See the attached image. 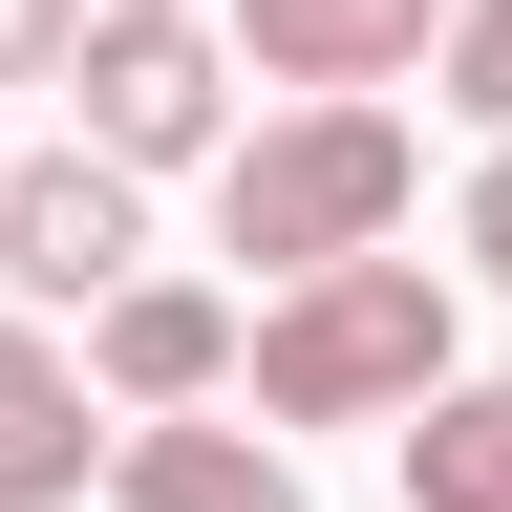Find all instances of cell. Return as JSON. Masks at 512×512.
I'll list each match as a JSON object with an SVG mask.
<instances>
[{
    "label": "cell",
    "instance_id": "1",
    "mask_svg": "<svg viewBox=\"0 0 512 512\" xmlns=\"http://www.w3.org/2000/svg\"><path fill=\"white\" fill-rule=\"evenodd\" d=\"M406 192H427L406 107H384V86H320V107H278V128L214 150V256H256V278H342V256L406 235Z\"/></svg>",
    "mask_w": 512,
    "mask_h": 512
},
{
    "label": "cell",
    "instance_id": "2",
    "mask_svg": "<svg viewBox=\"0 0 512 512\" xmlns=\"http://www.w3.org/2000/svg\"><path fill=\"white\" fill-rule=\"evenodd\" d=\"M256 427H406L427 384H448V256H342V278H278L256 299Z\"/></svg>",
    "mask_w": 512,
    "mask_h": 512
},
{
    "label": "cell",
    "instance_id": "3",
    "mask_svg": "<svg viewBox=\"0 0 512 512\" xmlns=\"http://www.w3.org/2000/svg\"><path fill=\"white\" fill-rule=\"evenodd\" d=\"M128 278H150V171H107L86 128L0 171V299H22V320H86Z\"/></svg>",
    "mask_w": 512,
    "mask_h": 512
},
{
    "label": "cell",
    "instance_id": "4",
    "mask_svg": "<svg viewBox=\"0 0 512 512\" xmlns=\"http://www.w3.org/2000/svg\"><path fill=\"white\" fill-rule=\"evenodd\" d=\"M64 86H86V150L107 171H214L235 150V43L214 22H86Z\"/></svg>",
    "mask_w": 512,
    "mask_h": 512
},
{
    "label": "cell",
    "instance_id": "5",
    "mask_svg": "<svg viewBox=\"0 0 512 512\" xmlns=\"http://www.w3.org/2000/svg\"><path fill=\"white\" fill-rule=\"evenodd\" d=\"M235 342H256V320H235L214 278H128V299H86V384H107L128 427H150V406H214Z\"/></svg>",
    "mask_w": 512,
    "mask_h": 512
},
{
    "label": "cell",
    "instance_id": "6",
    "mask_svg": "<svg viewBox=\"0 0 512 512\" xmlns=\"http://www.w3.org/2000/svg\"><path fill=\"white\" fill-rule=\"evenodd\" d=\"M107 512H299V448L214 427V406H150V427H107Z\"/></svg>",
    "mask_w": 512,
    "mask_h": 512
},
{
    "label": "cell",
    "instance_id": "7",
    "mask_svg": "<svg viewBox=\"0 0 512 512\" xmlns=\"http://www.w3.org/2000/svg\"><path fill=\"white\" fill-rule=\"evenodd\" d=\"M448 43V0H235V64H256V86H406V64Z\"/></svg>",
    "mask_w": 512,
    "mask_h": 512
},
{
    "label": "cell",
    "instance_id": "8",
    "mask_svg": "<svg viewBox=\"0 0 512 512\" xmlns=\"http://www.w3.org/2000/svg\"><path fill=\"white\" fill-rule=\"evenodd\" d=\"M107 427H86V363L43 342V320H0V512H86Z\"/></svg>",
    "mask_w": 512,
    "mask_h": 512
},
{
    "label": "cell",
    "instance_id": "9",
    "mask_svg": "<svg viewBox=\"0 0 512 512\" xmlns=\"http://www.w3.org/2000/svg\"><path fill=\"white\" fill-rule=\"evenodd\" d=\"M384 448H406V512H512V363L491 384H427Z\"/></svg>",
    "mask_w": 512,
    "mask_h": 512
},
{
    "label": "cell",
    "instance_id": "10",
    "mask_svg": "<svg viewBox=\"0 0 512 512\" xmlns=\"http://www.w3.org/2000/svg\"><path fill=\"white\" fill-rule=\"evenodd\" d=\"M427 64H448V107L512 150V0H448V43H427Z\"/></svg>",
    "mask_w": 512,
    "mask_h": 512
},
{
    "label": "cell",
    "instance_id": "11",
    "mask_svg": "<svg viewBox=\"0 0 512 512\" xmlns=\"http://www.w3.org/2000/svg\"><path fill=\"white\" fill-rule=\"evenodd\" d=\"M86 64V0H0V86H64Z\"/></svg>",
    "mask_w": 512,
    "mask_h": 512
},
{
    "label": "cell",
    "instance_id": "12",
    "mask_svg": "<svg viewBox=\"0 0 512 512\" xmlns=\"http://www.w3.org/2000/svg\"><path fill=\"white\" fill-rule=\"evenodd\" d=\"M470 278H512V150L470 171Z\"/></svg>",
    "mask_w": 512,
    "mask_h": 512
},
{
    "label": "cell",
    "instance_id": "13",
    "mask_svg": "<svg viewBox=\"0 0 512 512\" xmlns=\"http://www.w3.org/2000/svg\"><path fill=\"white\" fill-rule=\"evenodd\" d=\"M86 22H192V0H86Z\"/></svg>",
    "mask_w": 512,
    "mask_h": 512
},
{
    "label": "cell",
    "instance_id": "14",
    "mask_svg": "<svg viewBox=\"0 0 512 512\" xmlns=\"http://www.w3.org/2000/svg\"><path fill=\"white\" fill-rule=\"evenodd\" d=\"M0 171H22V150H0Z\"/></svg>",
    "mask_w": 512,
    "mask_h": 512
}]
</instances>
